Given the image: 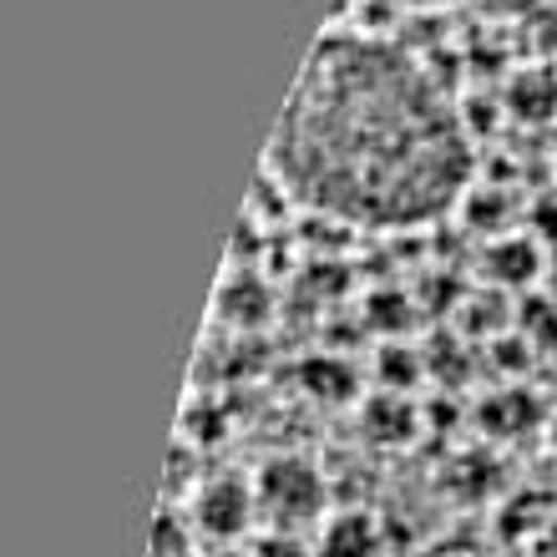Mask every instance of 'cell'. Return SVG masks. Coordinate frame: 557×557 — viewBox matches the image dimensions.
Here are the masks:
<instances>
[{"instance_id":"cell-1","label":"cell","mask_w":557,"mask_h":557,"mask_svg":"<svg viewBox=\"0 0 557 557\" xmlns=\"http://www.w3.org/2000/svg\"><path fill=\"white\" fill-rule=\"evenodd\" d=\"M269 168L314 213L400 228L467 193L471 137L441 82L400 46L324 36L274 127Z\"/></svg>"},{"instance_id":"cell-2","label":"cell","mask_w":557,"mask_h":557,"mask_svg":"<svg viewBox=\"0 0 557 557\" xmlns=\"http://www.w3.org/2000/svg\"><path fill=\"white\" fill-rule=\"evenodd\" d=\"M253 497H259V512L269 517V528L299 532L324 517V476L305 456H274L259 471Z\"/></svg>"},{"instance_id":"cell-3","label":"cell","mask_w":557,"mask_h":557,"mask_svg":"<svg viewBox=\"0 0 557 557\" xmlns=\"http://www.w3.org/2000/svg\"><path fill=\"white\" fill-rule=\"evenodd\" d=\"M259 512V497H253V486H244L238 476H213V482L198 486V497H193V528L208 532V537H238V532L253 522Z\"/></svg>"},{"instance_id":"cell-4","label":"cell","mask_w":557,"mask_h":557,"mask_svg":"<svg viewBox=\"0 0 557 557\" xmlns=\"http://www.w3.org/2000/svg\"><path fill=\"white\" fill-rule=\"evenodd\" d=\"M381 522L370 512H339L320 532V557H381Z\"/></svg>"},{"instance_id":"cell-5","label":"cell","mask_w":557,"mask_h":557,"mask_svg":"<svg viewBox=\"0 0 557 557\" xmlns=\"http://www.w3.org/2000/svg\"><path fill=\"white\" fill-rule=\"evenodd\" d=\"M486 11H497L502 21L532 30L543 46H557V0H482Z\"/></svg>"},{"instance_id":"cell-6","label":"cell","mask_w":557,"mask_h":557,"mask_svg":"<svg viewBox=\"0 0 557 557\" xmlns=\"http://www.w3.org/2000/svg\"><path fill=\"white\" fill-rule=\"evenodd\" d=\"M305 385H309V396H320V400H339V396H350V366H339V360H309L305 366Z\"/></svg>"},{"instance_id":"cell-7","label":"cell","mask_w":557,"mask_h":557,"mask_svg":"<svg viewBox=\"0 0 557 557\" xmlns=\"http://www.w3.org/2000/svg\"><path fill=\"white\" fill-rule=\"evenodd\" d=\"M370 425H375L381 441H406L411 436V411H406V400H375V406H370Z\"/></svg>"},{"instance_id":"cell-8","label":"cell","mask_w":557,"mask_h":557,"mask_svg":"<svg viewBox=\"0 0 557 557\" xmlns=\"http://www.w3.org/2000/svg\"><path fill=\"white\" fill-rule=\"evenodd\" d=\"M512 102H532V117H547V107H557V82L547 72H528L512 87Z\"/></svg>"},{"instance_id":"cell-9","label":"cell","mask_w":557,"mask_h":557,"mask_svg":"<svg viewBox=\"0 0 557 557\" xmlns=\"http://www.w3.org/2000/svg\"><path fill=\"white\" fill-rule=\"evenodd\" d=\"M183 547H188L183 517H177V512H162V517H158V532H152V553H158V557H177Z\"/></svg>"},{"instance_id":"cell-10","label":"cell","mask_w":557,"mask_h":557,"mask_svg":"<svg viewBox=\"0 0 557 557\" xmlns=\"http://www.w3.org/2000/svg\"><path fill=\"white\" fill-rule=\"evenodd\" d=\"M249 557H309L305 553V543H299V532H278V528H269L259 543H253V553Z\"/></svg>"},{"instance_id":"cell-11","label":"cell","mask_w":557,"mask_h":557,"mask_svg":"<svg viewBox=\"0 0 557 557\" xmlns=\"http://www.w3.org/2000/svg\"><path fill=\"white\" fill-rule=\"evenodd\" d=\"M528 557H557V517H547L543 528L532 532V543H528Z\"/></svg>"},{"instance_id":"cell-12","label":"cell","mask_w":557,"mask_h":557,"mask_svg":"<svg viewBox=\"0 0 557 557\" xmlns=\"http://www.w3.org/2000/svg\"><path fill=\"white\" fill-rule=\"evenodd\" d=\"M400 5H436V0H400Z\"/></svg>"},{"instance_id":"cell-13","label":"cell","mask_w":557,"mask_h":557,"mask_svg":"<svg viewBox=\"0 0 557 557\" xmlns=\"http://www.w3.org/2000/svg\"><path fill=\"white\" fill-rule=\"evenodd\" d=\"M208 557H244V553H228V547H223V553H208Z\"/></svg>"}]
</instances>
